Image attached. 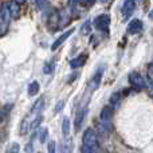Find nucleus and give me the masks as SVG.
<instances>
[{
	"label": "nucleus",
	"instance_id": "f03ea898",
	"mask_svg": "<svg viewBox=\"0 0 153 153\" xmlns=\"http://www.w3.org/2000/svg\"><path fill=\"white\" fill-rule=\"evenodd\" d=\"M114 110L111 106H105L100 113V120H101V126L102 130H111V120H113Z\"/></svg>",
	"mask_w": 153,
	"mask_h": 153
},
{
	"label": "nucleus",
	"instance_id": "f3484780",
	"mask_svg": "<svg viewBox=\"0 0 153 153\" xmlns=\"http://www.w3.org/2000/svg\"><path fill=\"white\" fill-rule=\"evenodd\" d=\"M121 97H122V94L120 91H117V93H113V95L110 97V105H118L120 103V100H121Z\"/></svg>",
	"mask_w": 153,
	"mask_h": 153
},
{
	"label": "nucleus",
	"instance_id": "7ed1b4c3",
	"mask_svg": "<svg viewBox=\"0 0 153 153\" xmlns=\"http://www.w3.org/2000/svg\"><path fill=\"white\" fill-rule=\"evenodd\" d=\"M110 26V16L108 13H101L93 19V27L98 31H108Z\"/></svg>",
	"mask_w": 153,
	"mask_h": 153
},
{
	"label": "nucleus",
	"instance_id": "393cba45",
	"mask_svg": "<svg viewBox=\"0 0 153 153\" xmlns=\"http://www.w3.org/2000/svg\"><path fill=\"white\" fill-rule=\"evenodd\" d=\"M13 1L18 3V4L20 5V4H24V3H26V0H13Z\"/></svg>",
	"mask_w": 153,
	"mask_h": 153
},
{
	"label": "nucleus",
	"instance_id": "412c9836",
	"mask_svg": "<svg viewBox=\"0 0 153 153\" xmlns=\"http://www.w3.org/2000/svg\"><path fill=\"white\" fill-rule=\"evenodd\" d=\"M47 149H48V153H55V141H50Z\"/></svg>",
	"mask_w": 153,
	"mask_h": 153
},
{
	"label": "nucleus",
	"instance_id": "dca6fc26",
	"mask_svg": "<svg viewBox=\"0 0 153 153\" xmlns=\"http://www.w3.org/2000/svg\"><path fill=\"white\" fill-rule=\"evenodd\" d=\"M146 78H148V82L151 85V87L153 89V62L148 65V69H146Z\"/></svg>",
	"mask_w": 153,
	"mask_h": 153
},
{
	"label": "nucleus",
	"instance_id": "cd10ccee",
	"mask_svg": "<svg viewBox=\"0 0 153 153\" xmlns=\"http://www.w3.org/2000/svg\"><path fill=\"white\" fill-rule=\"evenodd\" d=\"M38 153H42V152H38Z\"/></svg>",
	"mask_w": 153,
	"mask_h": 153
},
{
	"label": "nucleus",
	"instance_id": "2eb2a0df",
	"mask_svg": "<svg viewBox=\"0 0 153 153\" xmlns=\"http://www.w3.org/2000/svg\"><path fill=\"white\" fill-rule=\"evenodd\" d=\"M54 70H55V61L47 62L45 65V67H43V73L45 74H51V73H54Z\"/></svg>",
	"mask_w": 153,
	"mask_h": 153
},
{
	"label": "nucleus",
	"instance_id": "6e6552de",
	"mask_svg": "<svg viewBox=\"0 0 153 153\" xmlns=\"http://www.w3.org/2000/svg\"><path fill=\"white\" fill-rule=\"evenodd\" d=\"M74 31H75V30H74V28H70V30H67V31H66V32H63V34H62V35H61V36H59V38H58V39H56V40H55V42H54V43H53V46H51V50H53V51L58 50V48H59V47H61V46H62V45H63V43H65V42H66V40H67V39H69V36H71V35H73V34H74Z\"/></svg>",
	"mask_w": 153,
	"mask_h": 153
},
{
	"label": "nucleus",
	"instance_id": "ddd939ff",
	"mask_svg": "<svg viewBox=\"0 0 153 153\" xmlns=\"http://www.w3.org/2000/svg\"><path fill=\"white\" fill-rule=\"evenodd\" d=\"M39 90H40L39 82H36V81H32L31 83L28 85V87H27V93H28L30 97H34V95H36L38 93H39Z\"/></svg>",
	"mask_w": 153,
	"mask_h": 153
},
{
	"label": "nucleus",
	"instance_id": "f8f14e48",
	"mask_svg": "<svg viewBox=\"0 0 153 153\" xmlns=\"http://www.w3.org/2000/svg\"><path fill=\"white\" fill-rule=\"evenodd\" d=\"M8 8H10L11 18H12V19H18L19 15H20V5L12 0L11 3H8Z\"/></svg>",
	"mask_w": 153,
	"mask_h": 153
},
{
	"label": "nucleus",
	"instance_id": "39448f33",
	"mask_svg": "<svg viewBox=\"0 0 153 153\" xmlns=\"http://www.w3.org/2000/svg\"><path fill=\"white\" fill-rule=\"evenodd\" d=\"M136 0H124V4L121 7V13L124 16V19H128L133 15L136 10Z\"/></svg>",
	"mask_w": 153,
	"mask_h": 153
},
{
	"label": "nucleus",
	"instance_id": "4be33fe9",
	"mask_svg": "<svg viewBox=\"0 0 153 153\" xmlns=\"http://www.w3.org/2000/svg\"><path fill=\"white\" fill-rule=\"evenodd\" d=\"M63 105H65V101L62 100V101H59L58 103H56V108H55V111H59L61 109H63Z\"/></svg>",
	"mask_w": 153,
	"mask_h": 153
},
{
	"label": "nucleus",
	"instance_id": "a878e982",
	"mask_svg": "<svg viewBox=\"0 0 153 153\" xmlns=\"http://www.w3.org/2000/svg\"><path fill=\"white\" fill-rule=\"evenodd\" d=\"M95 153H109V152L106 151V149H101V148H100V149H98V151L95 152Z\"/></svg>",
	"mask_w": 153,
	"mask_h": 153
},
{
	"label": "nucleus",
	"instance_id": "aec40b11",
	"mask_svg": "<svg viewBox=\"0 0 153 153\" xmlns=\"http://www.w3.org/2000/svg\"><path fill=\"white\" fill-rule=\"evenodd\" d=\"M10 153H20V146H19V144H12V146H11V149H10Z\"/></svg>",
	"mask_w": 153,
	"mask_h": 153
},
{
	"label": "nucleus",
	"instance_id": "9d476101",
	"mask_svg": "<svg viewBox=\"0 0 153 153\" xmlns=\"http://www.w3.org/2000/svg\"><path fill=\"white\" fill-rule=\"evenodd\" d=\"M86 61H87V54H81V55L75 56L74 59L70 61V67L71 69H79V67H82L86 63Z\"/></svg>",
	"mask_w": 153,
	"mask_h": 153
},
{
	"label": "nucleus",
	"instance_id": "6ab92c4d",
	"mask_svg": "<svg viewBox=\"0 0 153 153\" xmlns=\"http://www.w3.org/2000/svg\"><path fill=\"white\" fill-rule=\"evenodd\" d=\"M38 136H39L40 143H45L46 138H47V129H46V128H42V129L39 130V133H38Z\"/></svg>",
	"mask_w": 153,
	"mask_h": 153
},
{
	"label": "nucleus",
	"instance_id": "20e7f679",
	"mask_svg": "<svg viewBox=\"0 0 153 153\" xmlns=\"http://www.w3.org/2000/svg\"><path fill=\"white\" fill-rule=\"evenodd\" d=\"M128 79H129V83L132 85V87L136 90H143L146 87L145 79H144V76L138 71H132L129 74V76H128Z\"/></svg>",
	"mask_w": 153,
	"mask_h": 153
},
{
	"label": "nucleus",
	"instance_id": "4468645a",
	"mask_svg": "<svg viewBox=\"0 0 153 153\" xmlns=\"http://www.w3.org/2000/svg\"><path fill=\"white\" fill-rule=\"evenodd\" d=\"M91 30H93V22L86 20V22H85V23L81 26L79 31H81L82 35H89L90 32H91Z\"/></svg>",
	"mask_w": 153,
	"mask_h": 153
},
{
	"label": "nucleus",
	"instance_id": "f257e3e1",
	"mask_svg": "<svg viewBox=\"0 0 153 153\" xmlns=\"http://www.w3.org/2000/svg\"><path fill=\"white\" fill-rule=\"evenodd\" d=\"M100 149L98 146V138L95 132L89 128L85 130L83 133V146H82V152L83 153H95Z\"/></svg>",
	"mask_w": 153,
	"mask_h": 153
},
{
	"label": "nucleus",
	"instance_id": "1a4fd4ad",
	"mask_svg": "<svg viewBox=\"0 0 153 153\" xmlns=\"http://www.w3.org/2000/svg\"><path fill=\"white\" fill-rule=\"evenodd\" d=\"M59 153H73V140L69 136H65L59 145Z\"/></svg>",
	"mask_w": 153,
	"mask_h": 153
},
{
	"label": "nucleus",
	"instance_id": "a211bd4d",
	"mask_svg": "<svg viewBox=\"0 0 153 153\" xmlns=\"http://www.w3.org/2000/svg\"><path fill=\"white\" fill-rule=\"evenodd\" d=\"M62 132H63L65 136H69V133H70V121H69V118L63 120V124H62Z\"/></svg>",
	"mask_w": 153,
	"mask_h": 153
},
{
	"label": "nucleus",
	"instance_id": "423d86ee",
	"mask_svg": "<svg viewBox=\"0 0 153 153\" xmlns=\"http://www.w3.org/2000/svg\"><path fill=\"white\" fill-rule=\"evenodd\" d=\"M143 28H144L143 22H141L140 19H133V20H130L129 24H128L126 31H128V34H130V35H136L143 31Z\"/></svg>",
	"mask_w": 153,
	"mask_h": 153
},
{
	"label": "nucleus",
	"instance_id": "b1692460",
	"mask_svg": "<svg viewBox=\"0 0 153 153\" xmlns=\"http://www.w3.org/2000/svg\"><path fill=\"white\" fill-rule=\"evenodd\" d=\"M148 18L151 19V20H153V8H152L151 11H149V13H148Z\"/></svg>",
	"mask_w": 153,
	"mask_h": 153
},
{
	"label": "nucleus",
	"instance_id": "0eeeda50",
	"mask_svg": "<svg viewBox=\"0 0 153 153\" xmlns=\"http://www.w3.org/2000/svg\"><path fill=\"white\" fill-rule=\"evenodd\" d=\"M103 71H105V67H103V66H101V67H98V69H97V71L94 73V75H93L91 81H90V89H91V90L98 89V86H100L101 81H102Z\"/></svg>",
	"mask_w": 153,
	"mask_h": 153
},
{
	"label": "nucleus",
	"instance_id": "bb28decb",
	"mask_svg": "<svg viewBox=\"0 0 153 153\" xmlns=\"http://www.w3.org/2000/svg\"><path fill=\"white\" fill-rule=\"evenodd\" d=\"M144 0H136V3H138V4H140V3H143Z\"/></svg>",
	"mask_w": 153,
	"mask_h": 153
},
{
	"label": "nucleus",
	"instance_id": "9b49d317",
	"mask_svg": "<svg viewBox=\"0 0 153 153\" xmlns=\"http://www.w3.org/2000/svg\"><path fill=\"white\" fill-rule=\"evenodd\" d=\"M86 113H87V108L81 109V110H79L78 113H76V116H75V121H74V126H75V130H76V132H79V129H81L82 122H83Z\"/></svg>",
	"mask_w": 153,
	"mask_h": 153
},
{
	"label": "nucleus",
	"instance_id": "5701e85b",
	"mask_svg": "<svg viewBox=\"0 0 153 153\" xmlns=\"http://www.w3.org/2000/svg\"><path fill=\"white\" fill-rule=\"evenodd\" d=\"M74 1H76L78 5H82V4H89V3H91V0H74Z\"/></svg>",
	"mask_w": 153,
	"mask_h": 153
}]
</instances>
